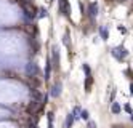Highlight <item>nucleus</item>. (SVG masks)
<instances>
[{
    "mask_svg": "<svg viewBox=\"0 0 133 128\" xmlns=\"http://www.w3.org/2000/svg\"><path fill=\"white\" fill-rule=\"evenodd\" d=\"M83 71H85V74H87V77H91V71H90V67L87 64H83Z\"/></svg>",
    "mask_w": 133,
    "mask_h": 128,
    "instance_id": "a211bd4d",
    "label": "nucleus"
},
{
    "mask_svg": "<svg viewBox=\"0 0 133 128\" xmlns=\"http://www.w3.org/2000/svg\"><path fill=\"white\" fill-rule=\"evenodd\" d=\"M131 122H133V114H131Z\"/></svg>",
    "mask_w": 133,
    "mask_h": 128,
    "instance_id": "4be33fe9",
    "label": "nucleus"
},
{
    "mask_svg": "<svg viewBox=\"0 0 133 128\" xmlns=\"http://www.w3.org/2000/svg\"><path fill=\"white\" fill-rule=\"evenodd\" d=\"M48 128H53V112H48Z\"/></svg>",
    "mask_w": 133,
    "mask_h": 128,
    "instance_id": "4468645a",
    "label": "nucleus"
},
{
    "mask_svg": "<svg viewBox=\"0 0 133 128\" xmlns=\"http://www.w3.org/2000/svg\"><path fill=\"white\" fill-rule=\"evenodd\" d=\"M96 15H98V3H90L88 5V16H91V18H96Z\"/></svg>",
    "mask_w": 133,
    "mask_h": 128,
    "instance_id": "423d86ee",
    "label": "nucleus"
},
{
    "mask_svg": "<svg viewBox=\"0 0 133 128\" xmlns=\"http://www.w3.org/2000/svg\"><path fill=\"white\" fill-rule=\"evenodd\" d=\"M90 85H91V77H87V80H85V91H90Z\"/></svg>",
    "mask_w": 133,
    "mask_h": 128,
    "instance_id": "ddd939ff",
    "label": "nucleus"
},
{
    "mask_svg": "<svg viewBox=\"0 0 133 128\" xmlns=\"http://www.w3.org/2000/svg\"><path fill=\"white\" fill-rule=\"evenodd\" d=\"M23 8H24V11L27 13V16H29V18H34V16L37 15V10H35L31 3H27V2L23 3Z\"/></svg>",
    "mask_w": 133,
    "mask_h": 128,
    "instance_id": "7ed1b4c3",
    "label": "nucleus"
},
{
    "mask_svg": "<svg viewBox=\"0 0 133 128\" xmlns=\"http://www.w3.org/2000/svg\"><path fill=\"white\" fill-rule=\"evenodd\" d=\"M99 34H101V37L104 38V40H108L109 32H108V29H106V27H101V29H99Z\"/></svg>",
    "mask_w": 133,
    "mask_h": 128,
    "instance_id": "1a4fd4ad",
    "label": "nucleus"
},
{
    "mask_svg": "<svg viewBox=\"0 0 133 128\" xmlns=\"http://www.w3.org/2000/svg\"><path fill=\"white\" fill-rule=\"evenodd\" d=\"M130 91H131V95H133V83L130 85Z\"/></svg>",
    "mask_w": 133,
    "mask_h": 128,
    "instance_id": "412c9836",
    "label": "nucleus"
},
{
    "mask_svg": "<svg viewBox=\"0 0 133 128\" xmlns=\"http://www.w3.org/2000/svg\"><path fill=\"white\" fill-rule=\"evenodd\" d=\"M125 111L130 112V114H133V109H131V106H130V104H125Z\"/></svg>",
    "mask_w": 133,
    "mask_h": 128,
    "instance_id": "aec40b11",
    "label": "nucleus"
},
{
    "mask_svg": "<svg viewBox=\"0 0 133 128\" xmlns=\"http://www.w3.org/2000/svg\"><path fill=\"white\" fill-rule=\"evenodd\" d=\"M59 10H61V11H66V13H64L66 16L71 15V6H69V3H68V0H59Z\"/></svg>",
    "mask_w": 133,
    "mask_h": 128,
    "instance_id": "39448f33",
    "label": "nucleus"
},
{
    "mask_svg": "<svg viewBox=\"0 0 133 128\" xmlns=\"http://www.w3.org/2000/svg\"><path fill=\"white\" fill-rule=\"evenodd\" d=\"M80 117L83 120H90V115H88V112L87 111H82V114H80Z\"/></svg>",
    "mask_w": 133,
    "mask_h": 128,
    "instance_id": "f3484780",
    "label": "nucleus"
},
{
    "mask_svg": "<svg viewBox=\"0 0 133 128\" xmlns=\"http://www.w3.org/2000/svg\"><path fill=\"white\" fill-rule=\"evenodd\" d=\"M72 120H74V117H72V114H69L68 119H66V128H71L72 126Z\"/></svg>",
    "mask_w": 133,
    "mask_h": 128,
    "instance_id": "9d476101",
    "label": "nucleus"
},
{
    "mask_svg": "<svg viewBox=\"0 0 133 128\" xmlns=\"http://www.w3.org/2000/svg\"><path fill=\"white\" fill-rule=\"evenodd\" d=\"M87 128H96V123H95L93 120H88V123H87Z\"/></svg>",
    "mask_w": 133,
    "mask_h": 128,
    "instance_id": "6ab92c4d",
    "label": "nucleus"
},
{
    "mask_svg": "<svg viewBox=\"0 0 133 128\" xmlns=\"http://www.w3.org/2000/svg\"><path fill=\"white\" fill-rule=\"evenodd\" d=\"M61 95V83L58 82V83H55L51 88H50V96L51 98H58Z\"/></svg>",
    "mask_w": 133,
    "mask_h": 128,
    "instance_id": "20e7f679",
    "label": "nucleus"
},
{
    "mask_svg": "<svg viewBox=\"0 0 133 128\" xmlns=\"http://www.w3.org/2000/svg\"><path fill=\"white\" fill-rule=\"evenodd\" d=\"M53 66L55 67L59 66V50H58V46H53Z\"/></svg>",
    "mask_w": 133,
    "mask_h": 128,
    "instance_id": "0eeeda50",
    "label": "nucleus"
},
{
    "mask_svg": "<svg viewBox=\"0 0 133 128\" xmlns=\"http://www.w3.org/2000/svg\"><path fill=\"white\" fill-rule=\"evenodd\" d=\"M80 114H82L80 107H75V109H74V114H72V117H77V119H79V117H80Z\"/></svg>",
    "mask_w": 133,
    "mask_h": 128,
    "instance_id": "2eb2a0df",
    "label": "nucleus"
},
{
    "mask_svg": "<svg viewBox=\"0 0 133 128\" xmlns=\"http://www.w3.org/2000/svg\"><path fill=\"white\" fill-rule=\"evenodd\" d=\"M50 71H51V61L48 58V59H46V66H45V80L50 78Z\"/></svg>",
    "mask_w": 133,
    "mask_h": 128,
    "instance_id": "6e6552de",
    "label": "nucleus"
},
{
    "mask_svg": "<svg viewBox=\"0 0 133 128\" xmlns=\"http://www.w3.org/2000/svg\"><path fill=\"white\" fill-rule=\"evenodd\" d=\"M111 111H112L114 114H119V112H120V106H119L117 103H112V107H111Z\"/></svg>",
    "mask_w": 133,
    "mask_h": 128,
    "instance_id": "9b49d317",
    "label": "nucleus"
},
{
    "mask_svg": "<svg viewBox=\"0 0 133 128\" xmlns=\"http://www.w3.org/2000/svg\"><path fill=\"white\" fill-rule=\"evenodd\" d=\"M63 42L66 43V46H71V42H69V32L66 31V34H64V37H63Z\"/></svg>",
    "mask_w": 133,
    "mask_h": 128,
    "instance_id": "f8f14e48",
    "label": "nucleus"
},
{
    "mask_svg": "<svg viewBox=\"0 0 133 128\" xmlns=\"http://www.w3.org/2000/svg\"><path fill=\"white\" fill-rule=\"evenodd\" d=\"M37 13H39V18H45V16H46V10H45V8H40Z\"/></svg>",
    "mask_w": 133,
    "mask_h": 128,
    "instance_id": "dca6fc26",
    "label": "nucleus"
},
{
    "mask_svg": "<svg viewBox=\"0 0 133 128\" xmlns=\"http://www.w3.org/2000/svg\"><path fill=\"white\" fill-rule=\"evenodd\" d=\"M127 55H128V51H127L122 45H120V46H116V48H112V56L116 58V59H123Z\"/></svg>",
    "mask_w": 133,
    "mask_h": 128,
    "instance_id": "f257e3e1",
    "label": "nucleus"
},
{
    "mask_svg": "<svg viewBox=\"0 0 133 128\" xmlns=\"http://www.w3.org/2000/svg\"><path fill=\"white\" fill-rule=\"evenodd\" d=\"M26 74L29 75L31 78H35L37 75H39V67H37L35 63H29L26 66Z\"/></svg>",
    "mask_w": 133,
    "mask_h": 128,
    "instance_id": "f03ea898",
    "label": "nucleus"
}]
</instances>
